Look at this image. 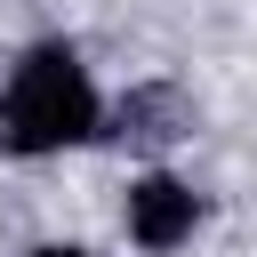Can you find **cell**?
Listing matches in <instances>:
<instances>
[{
	"label": "cell",
	"instance_id": "1",
	"mask_svg": "<svg viewBox=\"0 0 257 257\" xmlns=\"http://www.w3.org/2000/svg\"><path fill=\"white\" fill-rule=\"evenodd\" d=\"M96 128H104V96H96L88 56L72 40H32L0 80V153L56 161V153L88 145Z\"/></svg>",
	"mask_w": 257,
	"mask_h": 257
},
{
	"label": "cell",
	"instance_id": "4",
	"mask_svg": "<svg viewBox=\"0 0 257 257\" xmlns=\"http://www.w3.org/2000/svg\"><path fill=\"white\" fill-rule=\"evenodd\" d=\"M32 257H96V249H80V241H40Z\"/></svg>",
	"mask_w": 257,
	"mask_h": 257
},
{
	"label": "cell",
	"instance_id": "3",
	"mask_svg": "<svg viewBox=\"0 0 257 257\" xmlns=\"http://www.w3.org/2000/svg\"><path fill=\"white\" fill-rule=\"evenodd\" d=\"M185 128H193V104H185L169 80H153V88H137V96L120 104V137H128V145H145V153L177 145Z\"/></svg>",
	"mask_w": 257,
	"mask_h": 257
},
{
	"label": "cell",
	"instance_id": "2",
	"mask_svg": "<svg viewBox=\"0 0 257 257\" xmlns=\"http://www.w3.org/2000/svg\"><path fill=\"white\" fill-rule=\"evenodd\" d=\"M120 225H128V241H137L145 257H177V249L201 233V193H193L185 177H169V169H145V177L128 185V201H120Z\"/></svg>",
	"mask_w": 257,
	"mask_h": 257
}]
</instances>
